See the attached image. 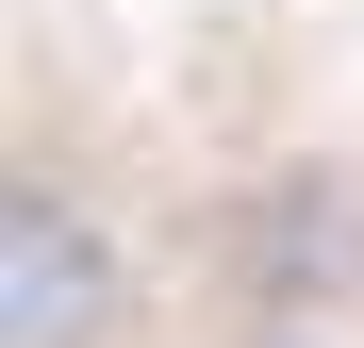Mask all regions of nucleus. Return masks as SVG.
<instances>
[{"label": "nucleus", "mask_w": 364, "mask_h": 348, "mask_svg": "<svg viewBox=\"0 0 364 348\" xmlns=\"http://www.w3.org/2000/svg\"><path fill=\"white\" fill-rule=\"evenodd\" d=\"M249 348H331V332H249Z\"/></svg>", "instance_id": "obj_2"}, {"label": "nucleus", "mask_w": 364, "mask_h": 348, "mask_svg": "<svg viewBox=\"0 0 364 348\" xmlns=\"http://www.w3.org/2000/svg\"><path fill=\"white\" fill-rule=\"evenodd\" d=\"M149 299V249L67 149H33L0 183V348H116Z\"/></svg>", "instance_id": "obj_1"}]
</instances>
